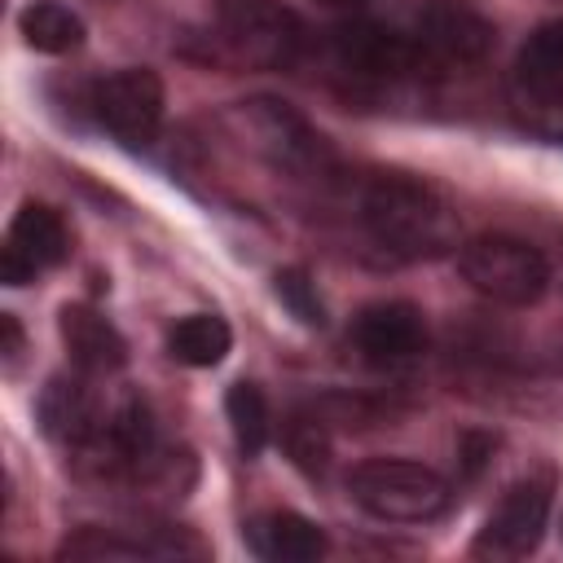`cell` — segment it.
<instances>
[{
    "mask_svg": "<svg viewBox=\"0 0 563 563\" xmlns=\"http://www.w3.org/2000/svg\"><path fill=\"white\" fill-rule=\"evenodd\" d=\"M70 255V229L48 202H22L4 229L0 246V282L4 286H26L44 268H57Z\"/></svg>",
    "mask_w": 563,
    "mask_h": 563,
    "instance_id": "obj_12",
    "label": "cell"
},
{
    "mask_svg": "<svg viewBox=\"0 0 563 563\" xmlns=\"http://www.w3.org/2000/svg\"><path fill=\"white\" fill-rule=\"evenodd\" d=\"M220 44L260 70H290L303 57L308 26L282 0H216Z\"/></svg>",
    "mask_w": 563,
    "mask_h": 563,
    "instance_id": "obj_4",
    "label": "cell"
},
{
    "mask_svg": "<svg viewBox=\"0 0 563 563\" xmlns=\"http://www.w3.org/2000/svg\"><path fill=\"white\" fill-rule=\"evenodd\" d=\"M510 101L528 128L563 136V18L523 40L510 70Z\"/></svg>",
    "mask_w": 563,
    "mask_h": 563,
    "instance_id": "obj_6",
    "label": "cell"
},
{
    "mask_svg": "<svg viewBox=\"0 0 563 563\" xmlns=\"http://www.w3.org/2000/svg\"><path fill=\"white\" fill-rule=\"evenodd\" d=\"M365 238L391 260H435L457 246V211L444 194L405 172H378L356 198Z\"/></svg>",
    "mask_w": 563,
    "mask_h": 563,
    "instance_id": "obj_1",
    "label": "cell"
},
{
    "mask_svg": "<svg viewBox=\"0 0 563 563\" xmlns=\"http://www.w3.org/2000/svg\"><path fill=\"white\" fill-rule=\"evenodd\" d=\"M321 4H330V9H361V4H369V0H321Z\"/></svg>",
    "mask_w": 563,
    "mask_h": 563,
    "instance_id": "obj_24",
    "label": "cell"
},
{
    "mask_svg": "<svg viewBox=\"0 0 563 563\" xmlns=\"http://www.w3.org/2000/svg\"><path fill=\"white\" fill-rule=\"evenodd\" d=\"M282 444H286L290 462L303 475L321 479L330 471V422L317 409L312 413H290V422L282 427Z\"/></svg>",
    "mask_w": 563,
    "mask_h": 563,
    "instance_id": "obj_20",
    "label": "cell"
},
{
    "mask_svg": "<svg viewBox=\"0 0 563 563\" xmlns=\"http://www.w3.org/2000/svg\"><path fill=\"white\" fill-rule=\"evenodd\" d=\"M347 497L383 523H431L449 510L453 488L413 457H365L347 471Z\"/></svg>",
    "mask_w": 563,
    "mask_h": 563,
    "instance_id": "obj_2",
    "label": "cell"
},
{
    "mask_svg": "<svg viewBox=\"0 0 563 563\" xmlns=\"http://www.w3.org/2000/svg\"><path fill=\"white\" fill-rule=\"evenodd\" d=\"M347 343L369 369H409L413 361H422L431 334H427V317L413 303L378 299L352 317Z\"/></svg>",
    "mask_w": 563,
    "mask_h": 563,
    "instance_id": "obj_9",
    "label": "cell"
},
{
    "mask_svg": "<svg viewBox=\"0 0 563 563\" xmlns=\"http://www.w3.org/2000/svg\"><path fill=\"white\" fill-rule=\"evenodd\" d=\"M334 62L365 84H396V79L422 75L427 66L413 35H400L396 26L374 18H352L334 26Z\"/></svg>",
    "mask_w": 563,
    "mask_h": 563,
    "instance_id": "obj_11",
    "label": "cell"
},
{
    "mask_svg": "<svg viewBox=\"0 0 563 563\" xmlns=\"http://www.w3.org/2000/svg\"><path fill=\"white\" fill-rule=\"evenodd\" d=\"M0 334H4V361H18V352H22V325H18V317L13 312H0Z\"/></svg>",
    "mask_w": 563,
    "mask_h": 563,
    "instance_id": "obj_23",
    "label": "cell"
},
{
    "mask_svg": "<svg viewBox=\"0 0 563 563\" xmlns=\"http://www.w3.org/2000/svg\"><path fill=\"white\" fill-rule=\"evenodd\" d=\"M462 282L497 308H532L550 290V260L515 233H475L457 246Z\"/></svg>",
    "mask_w": 563,
    "mask_h": 563,
    "instance_id": "obj_3",
    "label": "cell"
},
{
    "mask_svg": "<svg viewBox=\"0 0 563 563\" xmlns=\"http://www.w3.org/2000/svg\"><path fill=\"white\" fill-rule=\"evenodd\" d=\"M57 334L70 356V369H79V374L101 378V374H119L128 365V339L92 303H62Z\"/></svg>",
    "mask_w": 563,
    "mask_h": 563,
    "instance_id": "obj_14",
    "label": "cell"
},
{
    "mask_svg": "<svg viewBox=\"0 0 563 563\" xmlns=\"http://www.w3.org/2000/svg\"><path fill=\"white\" fill-rule=\"evenodd\" d=\"M35 413H40V431L70 449V453H84L110 422L106 413V400L101 391L92 387V374H53L44 387H40V400H35Z\"/></svg>",
    "mask_w": 563,
    "mask_h": 563,
    "instance_id": "obj_13",
    "label": "cell"
},
{
    "mask_svg": "<svg viewBox=\"0 0 563 563\" xmlns=\"http://www.w3.org/2000/svg\"><path fill=\"white\" fill-rule=\"evenodd\" d=\"M413 44H418L427 66H479L493 53L497 31L471 4L427 0L413 13Z\"/></svg>",
    "mask_w": 563,
    "mask_h": 563,
    "instance_id": "obj_10",
    "label": "cell"
},
{
    "mask_svg": "<svg viewBox=\"0 0 563 563\" xmlns=\"http://www.w3.org/2000/svg\"><path fill=\"white\" fill-rule=\"evenodd\" d=\"M224 418H229V431H233V444L242 457H260L268 449V435H273V413H268V396L260 383L242 378L224 391Z\"/></svg>",
    "mask_w": 563,
    "mask_h": 563,
    "instance_id": "obj_19",
    "label": "cell"
},
{
    "mask_svg": "<svg viewBox=\"0 0 563 563\" xmlns=\"http://www.w3.org/2000/svg\"><path fill=\"white\" fill-rule=\"evenodd\" d=\"M18 31L26 40V48L35 53H48V57H66V53H79L84 48V18L62 4V0H31L22 13H18Z\"/></svg>",
    "mask_w": 563,
    "mask_h": 563,
    "instance_id": "obj_17",
    "label": "cell"
},
{
    "mask_svg": "<svg viewBox=\"0 0 563 563\" xmlns=\"http://www.w3.org/2000/svg\"><path fill=\"white\" fill-rule=\"evenodd\" d=\"M493 449H497V440H493V435H475V431H466V435L457 440V462H462V475H471V479H475V475L488 466Z\"/></svg>",
    "mask_w": 563,
    "mask_h": 563,
    "instance_id": "obj_22",
    "label": "cell"
},
{
    "mask_svg": "<svg viewBox=\"0 0 563 563\" xmlns=\"http://www.w3.org/2000/svg\"><path fill=\"white\" fill-rule=\"evenodd\" d=\"M229 347H233V330L216 312H189V317H176L167 325V356L189 365V369L220 365L229 356Z\"/></svg>",
    "mask_w": 563,
    "mask_h": 563,
    "instance_id": "obj_18",
    "label": "cell"
},
{
    "mask_svg": "<svg viewBox=\"0 0 563 563\" xmlns=\"http://www.w3.org/2000/svg\"><path fill=\"white\" fill-rule=\"evenodd\" d=\"M172 554H198V541L180 537H150V532H123V528H79L57 545V559H84V563H110V559H172Z\"/></svg>",
    "mask_w": 563,
    "mask_h": 563,
    "instance_id": "obj_16",
    "label": "cell"
},
{
    "mask_svg": "<svg viewBox=\"0 0 563 563\" xmlns=\"http://www.w3.org/2000/svg\"><path fill=\"white\" fill-rule=\"evenodd\" d=\"M559 537H563V523H559Z\"/></svg>",
    "mask_w": 563,
    "mask_h": 563,
    "instance_id": "obj_25",
    "label": "cell"
},
{
    "mask_svg": "<svg viewBox=\"0 0 563 563\" xmlns=\"http://www.w3.org/2000/svg\"><path fill=\"white\" fill-rule=\"evenodd\" d=\"M246 545L268 563H317L330 550V537L299 510H260L246 519Z\"/></svg>",
    "mask_w": 563,
    "mask_h": 563,
    "instance_id": "obj_15",
    "label": "cell"
},
{
    "mask_svg": "<svg viewBox=\"0 0 563 563\" xmlns=\"http://www.w3.org/2000/svg\"><path fill=\"white\" fill-rule=\"evenodd\" d=\"M242 128L251 132V145L277 172H290V176H325L330 163H334L325 136L303 114H295L286 101H273V97L242 101Z\"/></svg>",
    "mask_w": 563,
    "mask_h": 563,
    "instance_id": "obj_8",
    "label": "cell"
},
{
    "mask_svg": "<svg viewBox=\"0 0 563 563\" xmlns=\"http://www.w3.org/2000/svg\"><path fill=\"white\" fill-rule=\"evenodd\" d=\"M550 506H554V471H532V475L515 479L501 493V501L488 510L471 554L475 559H523V554H532L545 537Z\"/></svg>",
    "mask_w": 563,
    "mask_h": 563,
    "instance_id": "obj_5",
    "label": "cell"
},
{
    "mask_svg": "<svg viewBox=\"0 0 563 563\" xmlns=\"http://www.w3.org/2000/svg\"><path fill=\"white\" fill-rule=\"evenodd\" d=\"M97 123L123 145H150L167 114L163 79L150 66H119L92 84L88 97Z\"/></svg>",
    "mask_w": 563,
    "mask_h": 563,
    "instance_id": "obj_7",
    "label": "cell"
},
{
    "mask_svg": "<svg viewBox=\"0 0 563 563\" xmlns=\"http://www.w3.org/2000/svg\"><path fill=\"white\" fill-rule=\"evenodd\" d=\"M273 295L282 299V308H286L299 325H308V330H321V325H325V303H321V295H317V282H312L303 268H277V273H273Z\"/></svg>",
    "mask_w": 563,
    "mask_h": 563,
    "instance_id": "obj_21",
    "label": "cell"
}]
</instances>
